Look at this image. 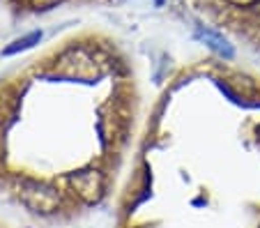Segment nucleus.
<instances>
[{
    "instance_id": "f257e3e1",
    "label": "nucleus",
    "mask_w": 260,
    "mask_h": 228,
    "mask_svg": "<svg viewBox=\"0 0 260 228\" xmlns=\"http://www.w3.org/2000/svg\"><path fill=\"white\" fill-rule=\"evenodd\" d=\"M145 106L113 30L81 25L28 51L0 74V199L40 228L111 208Z\"/></svg>"
},
{
    "instance_id": "f03ea898",
    "label": "nucleus",
    "mask_w": 260,
    "mask_h": 228,
    "mask_svg": "<svg viewBox=\"0 0 260 228\" xmlns=\"http://www.w3.org/2000/svg\"><path fill=\"white\" fill-rule=\"evenodd\" d=\"M111 228H260V67L193 53L147 100Z\"/></svg>"
},
{
    "instance_id": "7ed1b4c3",
    "label": "nucleus",
    "mask_w": 260,
    "mask_h": 228,
    "mask_svg": "<svg viewBox=\"0 0 260 228\" xmlns=\"http://www.w3.org/2000/svg\"><path fill=\"white\" fill-rule=\"evenodd\" d=\"M207 30L260 60V0H182Z\"/></svg>"
},
{
    "instance_id": "20e7f679",
    "label": "nucleus",
    "mask_w": 260,
    "mask_h": 228,
    "mask_svg": "<svg viewBox=\"0 0 260 228\" xmlns=\"http://www.w3.org/2000/svg\"><path fill=\"white\" fill-rule=\"evenodd\" d=\"M12 14L16 16H46L62 10H81V7H108L118 0H5Z\"/></svg>"
},
{
    "instance_id": "39448f33",
    "label": "nucleus",
    "mask_w": 260,
    "mask_h": 228,
    "mask_svg": "<svg viewBox=\"0 0 260 228\" xmlns=\"http://www.w3.org/2000/svg\"><path fill=\"white\" fill-rule=\"evenodd\" d=\"M0 228H14V226H12V223H7L5 219H0Z\"/></svg>"
}]
</instances>
